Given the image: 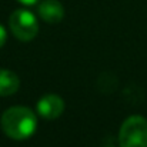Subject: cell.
Listing matches in <instances>:
<instances>
[{"label": "cell", "instance_id": "obj_1", "mask_svg": "<svg viewBox=\"0 0 147 147\" xmlns=\"http://www.w3.org/2000/svg\"><path fill=\"white\" fill-rule=\"evenodd\" d=\"M1 129L10 139H29L37 129L36 114L29 107H10L1 116Z\"/></svg>", "mask_w": 147, "mask_h": 147}, {"label": "cell", "instance_id": "obj_2", "mask_svg": "<svg viewBox=\"0 0 147 147\" xmlns=\"http://www.w3.org/2000/svg\"><path fill=\"white\" fill-rule=\"evenodd\" d=\"M120 147H147V120L131 116L124 120L119 133Z\"/></svg>", "mask_w": 147, "mask_h": 147}, {"label": "cell", "instance_id": "obj_3", "mask_svg": "<svg viewBox=\"0 0 147 147\" xmlns=\"http://www.w3.org/2000/svg\"><path fill=\"white\" fill-rule=\"evenodd\" d=\"M9 26L14 37L20 42H30L39 32V23L34 14L24 9H19L10 14Z\"/></svg>", "mask_w": 147, "mask_h": 147}, {"label": "cell", "instance_id": "obj_4", "mask_svg": "<svg viewBox=\"0 0 147 147\" xmlns=\"http://www.w3.org/2000/svg\"><path fill=\"white\" fill-rule=\"evenodd\" d=\"M64 110V101L60 96L46 94L37 101V113L47 120L57 119Z\"/></svg>", "mask_w": 147, "mask_h": 147}, {"label": "cell", "instance_id": "obj_5", "mask_svg": "<svg viewBox=\"0 0 147 147\" xmlns=\"http://www.w3.org/2000/svg\"><path fill=\"white\" fill-rule=\"evenodd\" d=\"M39 16L47 23H59L64 16L63 4L59 0H45L39 6Z\"/></svg>", "mask_w": 147, "mask_h": 147}, {"label": "cell", "instance_id": "obj_6", "mask_svg": "<svg viewBox=\"0 0 147 147\" xmlns=\"http://www.w3.org/2000/svg\"><path fill=\"white\" fill-rule=\"evenodd\" d=\"M20 87V80L10 70H0V96H11Z\"/></svg>", "mask_w": 147, "mask_h": 147}, {"label": "cell", "instance_id": "obj_7", "mask_svg": "<svg viewBox=\"0 0 147 147\" xmlns=\"http://www.w3.org/2000/svg\"><path fill=\"white\" fill-rule=\"evenodd\" d=\"M6 40H7V33H6L4 27L0 24V47H3V46H4Z\"/></svg>", "mask_w": 147, "mask_h": 147}, {"label": "cell", "instance_id": "obj_8", "mask_svg": "<svg viewBox=\"0 0 147 147\" xmlns=\"http://www.w3.org/2000/svg\"><path fill=\"white\" fill-rule=\"evenodd\" d=\"M22 4H26V6H33V4H36L39 0H19Z\"/></svg>", "mask_w": 147, "mask_h": 147}, {"label": "cell", "instance_id": "obj_9", "mask_svg": "<svg viewBox=\"0 0 147 147\" xmlns=\"http://www.w3.org/2000/svg\"><path fill=\"white\" fill-rule=\"evenodd\" d=\"M106 147H113V146H106Z\"/></svg>", "mask_w": 147, "mask_h": 147}]
</instances>
